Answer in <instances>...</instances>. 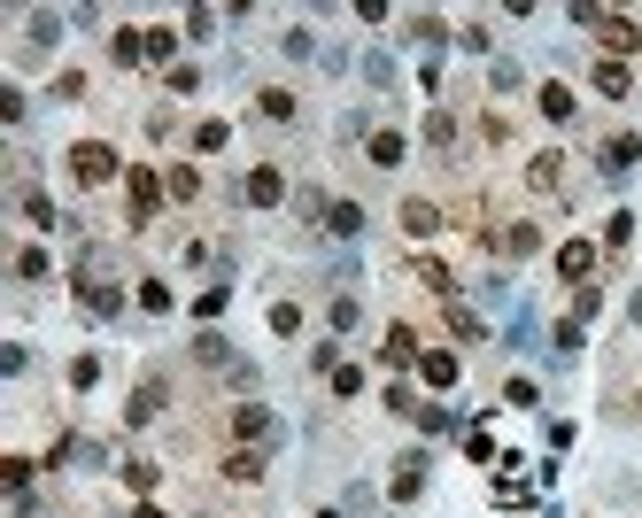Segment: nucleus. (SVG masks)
Listing matches in <instances>:
<instances>
[{"label":"nucleus","instance_id":"nucleus-19","mask_svg":"<svg viewBox=\"0 0 642 518\" xmlns=\"http://www.w3.org/2000/svg\"><path fill=\"white\" fill-rule=\"evenodd\" d=\"M225 480H240V488L263 480V449H225Z\"/></svg>","mask_w":642,"mask_h":518},{"label":"nucleus","instance_id":"nucleus-23","mask_svg":"<svg viewBox=\"0 0 642 518\" xmlns=\"http://www.w3.org/2000/svg\"><path fill=\"white\" fill-rule=\"evenodd\" d=\"M24 225H39V232H55V225H62V217H55V202H47L39 186H31V194H24Z\"/></svg>","mask_w":642,"mask_h":518},{"label":"nucleus","instance_id":"nucleus-2","mask_svg":"<svg viewBox=\"0 0 642 518\" xmlns=\"http://www.w3.org/2000/svg\"><path fill=\"white\" fill-rule=\"evenodd\" d=\"M596 39H604V62H619V55H635V47H642V24H635V16H619V8H604V16H596Z\"/></svg>","mask_w":642,"mask_h":518},{"label":"nucleus","instance_id":"nucleus-21","mask_svg":"<svg viewBox=\"0 0 642 518\" xmlns=\"http://www.w3.org/2000/svg\"><path fill=\"white\" fill-rule=\"evenodd\" d=\"M426 147H441V155L457 147V116H449V109H434V116H426Z\"/></svg>","mask_w":642,"mask_h":518},{"label":"nucleus","instance_id":"nucleus-13","mask_svg":"<svg viewBox=\"0 0 642 518\" xmlns=\"http://www.w3.org/2000/svg\"><path fill=\"white\" fill-rule=\"evenodd\" d=\"M526 186H534V194H557V186H565V155H534V163H526Z\"/></svg>","mask_w":642,"mask_h":518},{"label":"nucleus","instance_id":"nucleus-36","mask_svg":"<svg viewBox=\"0 0 642 518\" xmlns=\"http://www.w3.org/2000/svg\"><path fill=\"white\" fill-rule=\"evenodd\" d=\"M194 194H202V178H194L186 163H178V171H171V202H194Z\"/></svg>","mask_w":642,"mask_h":518},{"label":"nucleus","instance_id":"nucleus-41","mask_svg":"<svg viewBox=\"0 0 642 518\" xmlns=\"http://www.w3.org/2000/svg\"><path fill=\"white\" fill-rule=\"evenodd\" d=\"M635 418H642V387H635Z\"/></svg>","mask_w":642,"mask_h":518},{"label":"nucleus","instance_id":"nucleus-34","mask_svg":"<svg viewBox=\"0 0 642 518\" xmlns=\"http://www.w3.org/2000/svg\"><path fill=\"white\" fill-rule=\"evenodd\" d=\"M627 240H635V217H627V209H619L612 225H604V248H612V256H619V248H627Z\"/></svg>","mask_w":642,"mask_h":518},{"label":"nucleus","instance_id":"nucleus-11","mask_svg":"<svg viewBox=\"0 0 642 518\" xmlns=\"http://www.w3.org/2000/svg\"><path fill=\"white\" fill-rule=\"evenodd\" d=\"M588 271H596V248H588V240H565V248H557V279L588 287Z\"/></svg>","mask_w":642,"mask_h":518},{"label":"nucleus","instance_id":"nucleus-9","mask_svg":"<svg viewBox=\"0 0 642 518\" xmlns=\"http://www.w3.org/2000/svg\"><path fill=\"white\" fill-rule=\"evenodd\" d=\"M163 403H171V387H163V379H140V387H132V403H124V426H147Z\"/></svg>","mask_w":642,"mask_h":518},{"label":"nucleus","instance_id":"nucleus-20","mask_svg":"<svg viewBox=\"0 0 642 518\" xmlns=\"http://www.w3.org/2000/svg\"><path fill=\"white\" fill-rule=\"evenodd\" d=\"M325 232L356 240V232H364V209H356V202H333V209H325Z\"/></svg>","mask_w":642,"mask_h":518},{"label":"nucleus","instance_id":"nucleus-39","mask_svg":"<svg viewBox=\"0 0 642 518\" xmlns=\"http://www.w3.org/2000/svg\"><path fill=\"white\" fill-rule=\"evenodd\" d=\"M0 480H8V488L24 495V488H31V457H8V464H0Z\"/></svg>","mask_w":642,"mask_h":518},{"label":"nucleus","instance_id":"nucleus-28","mask_svg":"<svg viewBox=\"0 0 642 518\" xmlns=\"http://www.w3.org/2000/svg\"><path fill=\"white\" fill-rule=\"evenodd\" d=\"M55 263H47V248H16V279H47Z\"/></svg>","mask_w":642,"mask_h":518},{"label":"nucleus","instance_id":"nucleus-1","mask_svg":"<svg viewBox=\"0 0 642 518\" xmlns=\"http://www.w3.org/2000/svg\"><path fill=\"white\" fill-rule=\"evenodd\" d=\"M70 178H78V186H109V178H117V147L109 140H78L70 147Z\"/></svg>","mask_w":642,"mask_h":518},{"label":"nucleus","instance_id":"nucleus-18","mask_svg":"<svg viewBox=\"0 0 642 518\" xmlns=\"http://www.w3.org/2000/svg\"><path fill=\"white\" fill-rule=\"evenodd\" d=\"M380 356H387V364H418V333H410V325H387Z\"/></svg>","mask_w":642,"mask_h":518},{"label":"nucleus","instance_id":"nucleus-35","mask_svg":"<svg viewBox=\"0 0 642 518\" xmlns=\"http://www.w3.org/2000/svg\"><path fill=\"white\" fill-rule=\"evenodd\" d=\"M55 101H86V70H62V78H55Z\"/></svg>","mask_w":642,"mask_h":518},{"label":"nucleus","instance_id":"nucleus-12","mask_svg":"<svg viewBox=\"0 0 642 518\" xmlns=\"http://www.w3.org/2000/svg\"><path fill=\"white\" fill-rule=\"evenodd\" d=\"M364 155H372V171H395V163H403L410 147H403V132H387V124H380V132L364 140Z\"/></svg>","mask_w":642,"mask_h":518},{"label":"nucleus","instance_id":"nucleus-27","mask_svg":"<svg viewBox=\"0 0 642 518\" xmlns=\"http://www.w3.org/2000/svg\"><path fill=\"white\" fill-rule=\"evenodd\" d=\"M449 333H457V341H488V325H480L472 310H457V302H449Z\"/></svg>","mask_w":642,"mask_h":518},{"label":"nucleus","instance_id":"nucleus-29","mask_svg":"<svg viewBox=\"0 0 642 518\" xmlns=\"http://www.w3.org/2000/svg\"><path fill=\"white\" fill-rule=\"evenodd\" d=\"M178 55V31H163V24H147V62H171Z\"/></svg>","mask_w":642,"mask_h":518},{"label":"nucleus","instance_id":"nucleus-30","mask_svg":"<svg viewBox=\"0 0 642 518\" xmlns=\"http://www.w3.org/2000/svg\"><path fill=\"white\" fill-rule=\"evenodd\" d=\"M271 333H279V341H294V333H302V310H294V302H271Z\"/></svg>","mask_w":642,"mask_h":518},{"label":"nucleus","instance_id":"nucleus-15","mask_svg":"<svg viewBox=\"0 0 642 518\" xmlns=\"http://www.w3.org/2000/svg\"><path fill=\"white\" fill-rule=\"evenodd\" d=\"M410 271H418V287H426V294H441V302H457V279H449V263L418 256V263H410Z\"/></svg>","mask_w":642,"mask_h":518},{"label":"nucleus","instance_id":"nucleus-32","mask_svg":"<svg viewBox=\"0 0 642 518\" xmlns=\"http://www.w3.org/2000/svg\"><path fill=\"white\" fill-rule=\"evenodd\" d=\"M233 140V132H225V124H217V116H209V124H194V147H202V155H217V147Z\"/></svg>","mask_w":642,"mask_h":518},{"label":"nucleus","instance_id":"nucleus-40","mask_svg":"<svg viewBox=\"0 0 642 518\" xmlns=\"http://www.w3.org/2000/svg\"><path fill=\"white\" fill-rule=\"evenodd\" d=\"M132 518H171V511H155V503H140V511H132Z\"/></svg>","mask_w":642,"mask_h":518},{"label":"nucleus","instance_id":"nucleus-16","mask_svg":"<svg viewBox=\"0 0 642 518\" xmlns=\"http://www.w3.org/2000/svg\"><path fill=\"white\" fill-rule=\"evenodd\" d=\"M418 379H426V387H457V356H449V348H426V356H418Z\"/></svg>","mask_w":642,"mask_h":518},{"label":"nucleus","instance_id":"nucleus-4","mask_svg":"<svg viewBox=\"0 0 642 518\" xmlns=\"http://www.w3.org/2000/svg\"><path fill=\"white\" fill-rule=\"evenodd\" d=\"M124 194H132V225H147L163 209V178L155 171H124Z\"/></svg>","mask_w":642,"mask_h":518},{"label":"nucleus","instance_id":"nucleus-10","mask_svg":"<svg viewBox=\"0 0 642 518\" xmlns=\"http://www.w3.org/2000/svg\"><path fill=\"white\" fill-rule=\"evenodd\" d=\"M78 302H86L93 317H117L124 310V287H109V279H93V271H86V279H78Z\"/></svg>","mask_w":642,"mask_h":518},{"label":"nucleus","instance_id":"nucleus-3","mask_svg":"<svg viewBox=\"0 0 642 518\" xmlns=\"http://www.w3.org/2000/svg\"><path fill=\"white\" fill-rule=\"evenodd\" d=\"M240 202H248V209H279V202H287V178H279V163H256V171L240 178Z\"/></svg>","mask_w":642,"mask_h":518},{"label":"nucleus","instance_id":"nucleus-6","mask_svg":"<svg viewBox=\"0 0 642 518\" xmlns=\"http://www.w3.org/2000/svg\"><path fill=\"white\" fill-rule=\"evenodd\" d=\"M596 163H604V171H612V178H627V171H635V163H642V132H612V140L596 147Z\"/></svg>","mask_w":642,"mask_h":518},{"label":"nucleus","instance_id":"nucleus-33","mask_svg":"<svg viewBox=\"0 0 642 518\" xmlns=\"http://www.w3.org/2000/svg\"><path fill=\"white\" fill-rule=\"evenodd\" d=\"M194 356H202V364H233V348H225V333H202V341H194Z\"/></svg>","mask_w":642,"mask_h":518},{"label":"nucleus","instance_id":"nucleus-7","mask_svg":"<svg viewBox=\"0 0 642 518\" xmlns=\"http://www.w3.org/2000/svg\"><path fill=\"white\" fill-rule=\"evenodd\" d=\"M441 225H449V217H441V202H426V194H410V202H403V232H410V240H434Z\"/></svg>","mask_w":642,"mask_h":518},{"label":"nucleus","instance_id":"nucleus-24","mask_svg":"<svg viewBox=\"0 0 642 518\" xmlns=\"http://www.w3.org/2000/svg\"><path fill=\"white\" fill-rule=\"evenodd\" d=\"M109 55H117L124 70H132V62H147V31H117V39H109Z\"/></svg>","mask_w":642,"mask_h":518},{"label":"nucleus","instance_id":"nucleus-31","mask_svg":"<svg viewBox=\"0 0 642 518\" xmlns=\"http://www.w3.org/2000/svg\"><path fill=\"white\" fill-rule=\"evenodd\" d=\"M503 403H511V410H534V403H542V387H534V379H511V387H503Z\"/></svg>","mask_w":642,"mask_h":518},{"label":"nucleus","instance_id":"nucleus-37","mask_svg":"<svg viewBox=\"0 0 642 518\" xmlns=\"http://www.w3.org/2000/svg\"><path fill=\"white\" fill-rule=\"evenodd\" d=\"M140 310L163 317V310H171V287H163V279H147V287H140Z\"/></svg>","mask_w":642,"mask_h":518},{"label":"nucleus","instance_id":"nucleus-38","mask_svg":"<svg viewBox=\"0 0 642 518\" xmlns=\"http://www.w3.org/2000/svg\"><path fill=\"white\" fill-rule=\"evenodd\" d=\"M333 395H341V403H349V395H364V372H356V364H341V372H333Z\"/></svg>","mask_w":642,"mask_h":518},{"label":"nucleus","instance_id":"nucleus-26","mask_svg":"<svg viewBox=\"0 0 642 518\" xmlns=\"http://www.w3.org/2000/svg\"><path fill=\"white\" fill-rule=\"evenodd\" d=\"M256 109H263V116H279V124H287V116H294V93H287V86H263V93H256Z\"/></svg>","mask_w":642,"mask_h":518},{"label":"nucleus","instance_id":"nucleus-17","mask_svg":"<svg viewBox=\"0 0 642 518\" xmlns=\"http://www.w3.org/2000/svg\"><path fill=\"white\" fill-rule=\"evenodd\" d=\"M596 93H604V101H627V93H635L627 62H596Z\"/></svg>","mask_w":642,"mask_h":518},{"label":"nucleus","instance_id":"nucleus-22","mask_svg":"<svg viewBox=\"0 0 642 518\" xmlns=\"http://www.w3.org/2000/svg\"><path fill=\"white\" fill-rule=\"evenodd\" d=\"M155 480H163V472H155L147 457H124V488L132 495H155Z\"/></svg>","mask_w":642,"mask_h":518},{"label":"nucleus","instance_id":"nucleus-25","mask_svg":"<svg viewBox=\"0 0 642 518\" xmlns=\"http://www.w3.org/2000/svg\"><path fill=\"white\" fill-rule=\"evenodd\" d=\"M542 116L565 124V116H573V86H557V78H550V86H542Z\"/></svg>","mask_w":642,"mask_h":518},{"label":"nucleus","instance_id":"nucleus-42","mask_svg":"<svg viewBox=\"0 0 642 518\" xmlns=\"http://www.w3.org/2000/svg\"><path fill=\"white\" fill-rule=\"evenodd\" d=\"M318 518H341V511H318Z\"/></svg>","mask_w":642,"mask_h":518},{"label":"nucleus","instance_id":"nucleus-5","mask_svg":"<svg viewBox=\"0 0 642 518\" xmlns=\"http://www.w3.org/2000/svg\"><path fill=\"white\" fill-rule=\"evenodd\" d=\"M387 495H395V503H418V495H426V449L395 457V480H387Z\"/></svg>","mask_w":642,"mask_h":518},{"label":"nucleus","instance_id":"nucleus-14","mask_svg":"<svg viewBox=\"0 0 642 518\" xmlns=\"http://www.w3.org/2000/svg\"><path fill=\"white\" fill-rule=\"evenodd\" d=\"M488 248H503V256H534L542 232H534V225H503V232H488Z\"/></svg>","mask_w":642,"mask_h":518},{"label":"nucleus","instance_id":"nucleus-8","mask_svg":"<svg viewBox=\"0 0 642 518\" xmlns=\"http://www.w3.org/2000/svg\"><path fill=\"white\" fill-rule=\"evenodd\" d=\"M233 441H240V449L271 441V410H263V403H233Z\"/></svg>","mask_w":642,"mask_h":518}]
</instances>
